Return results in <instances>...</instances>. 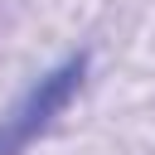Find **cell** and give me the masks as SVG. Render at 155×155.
<instances>
[{"label":"cell","instance_id":"1","mask_svg":"<svg viewBox=\"0 0 155 155\" xmlns=\"http://www.w3.org/2000/svg\"><path fill=\"white\" fill-rule=\"evenodd\" d=\"M87 68H92V53H87V48L68 53L63 63H53V68L0 116V155H24V150L73 107V97H78L82 82H87Z\"/></svg>","mask_w":155,"mask_h":155}]
</instances>
